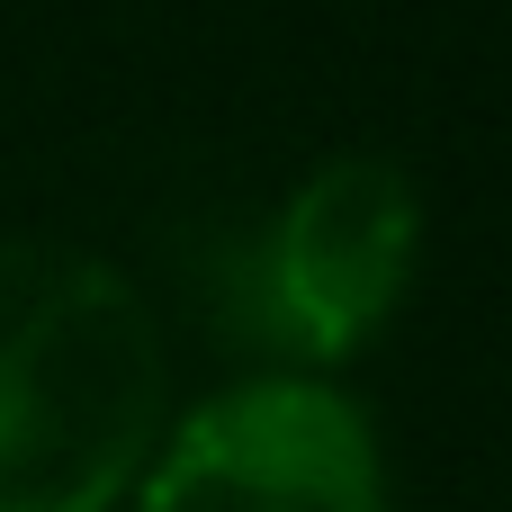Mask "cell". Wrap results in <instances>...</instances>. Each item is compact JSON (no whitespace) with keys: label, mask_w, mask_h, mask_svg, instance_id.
Wrapping results in <instances>:
<instances>
[{"label":"cell","mask_w":512,"mask_h":512,"mask_svg":"<svg viewBox=\"0 0 512 512\" xmlns=\"http://www.w3.org/2000/svg\"><path fill=\"white\" fill-rule=\"evenodd\" d=\"M144 288L81 243H0V512H117L162 450Z\"/></svg>","instance_id":"1"},{"label":"cell","mask_w":512,"mask_h":512,"mask_svg":"<svg viewBox=\"0 0 512 512\" xmlns=\"http://www.w3.org/2000/svg\"><path fill=\"white\" fill-rule=\"evenodd\" d=\"M126 512H387V468L333 378L279 369L171 423Z\"/></svg>","instance_id":"2"},{"label":"cell","mask_w":512,"mask_h":512,"mask_svg":"<svg viewBox=\"0 0 512 512\" xmlns=\"http://www.w3.org/2000/svg\"><path fill=\"white\" fill-rule=\"evenodd\" d=\"M414 261H423L414 171L396 153H333L279 198L261 234V261H252L261 333L288 360L333 369L369 333H387V315L414 288Z\"/></svg>","instance_id":"3"}]
</instances>
